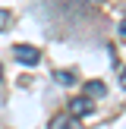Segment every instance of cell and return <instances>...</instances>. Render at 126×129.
<instances>
[{"label": "cell", "instance_id": "6da1fadb", "mask_svg": "<svg viewBox=\"0 0 126 129\" xmlns=\"http://www.w3.org/2000/svg\"><path fill=\"white\" fill-rule=\"evenodd\" d=\"M13 57H16L22 66H38V60H41L38 47H32V44H13Z\"/></svg>", "mask_w": 126, "mask_h": 129}, {"label": "cell", "instance_id": "7a4b0ae2", "mask_svg": "<svg viewBox=\"0 0 126 129\" xmlns=\"http://www.w3.org/2000/svg\"><path fill=\"white\" fill-rule=\"evenodd\" d=\"M69 113H73V117H88V113H91V101H88V94H85V98H73V101H69Z\"/></svg>", "mask_w": 126, "mask_h": 129}, {"label": "cell", "instance_id": "3957f363", "mask_svg": "<svg viewBox=\"0 0 126 129\" xmlns=\"http://www.w3.org/2000/svg\"><path fill=\"white\" fill-rule=\"evenodd\" d=\"M85 91L91 94V98H104V94H107V88H104V82H98V79H94V82H88V85H85Z\"/></svg>", "mask_w": 126, "mask_h": 129}, {"label": "cell", "instance_id": "277c9868", "mask_svg": "<svg viewBox=\"0 0 126 129\" xmlns=\"http://www.w3.org/2000/svg\"><path fill=\"white\" fill-rule=\"evenodd\" d=\"M54 79L60 82V85H73V82H76V73H69V69L63 73V69H60V73H54Z\"/></svg>", "mask_w": 126, "mask_h": 129}, {"label": "cell", "instance_id": "5b68a950", "mask_svg": "<svg viewBox=\"0 0 126 129\" xmlns=\"http://www.w3.org/2000/svg\"><path fill=\"white\" fill-rule=\"evenodd\" d=\"M73 126V117H54L50 120V129H69Z\"/></svg>", "mask_w": 126, "mask_h": 129}, {"label": "cell", "instance_id": "8992f818", "mask_svg": "<svg viewBox=\"0 0 126 129\" xmlns=\"http://www.w3.org/2000/svg\"><path fill=\"white\" fill-rule=\"evenodd\" d=\"M6 25H10V13H6V10H0V31H3Z\"/></svg>", "mask_w": 126, "mask_h": 129}, {"label": "cell", "instance_id": "52a82bcc", "mask_svg": "<svg viewBox=\"0 0 126 129\" xmlns=\"http://www.w3.org/2000/svg\"><path fill=\"white\" fill-rule=\"evenodd\" d=\"M120 85L126 88V69H123V73H120Z\"/></svg>", "mask_w": 126, "mask_h": 129}, {"label": "cell", "instance_id": "ba28073f", "mask_svg": "<svg viewBox=\"0 0 126 129\" xmlns=\"http://www.w3.org/2000/svg\"><path fill=\"white\" fill-rule=\"evenodd\" d=\"M120 35H126V19H123V22H120Z\"/></svg>", "mask_w": 126, "mask_h": 129}, {"label": "cell", "instance_id": "9c48e42d", "mask_svg": "<svg viewBox=\"0 0 126 129\" xmlns=\"http://www.w3.org/2000/svg\"><path fill=\"white\" fill-rule=\"evenodd\" d=\"M0 79H3V66H0Z\"/></svg>", "mask_w": 126, "mask_h": 129}]
</instances>
